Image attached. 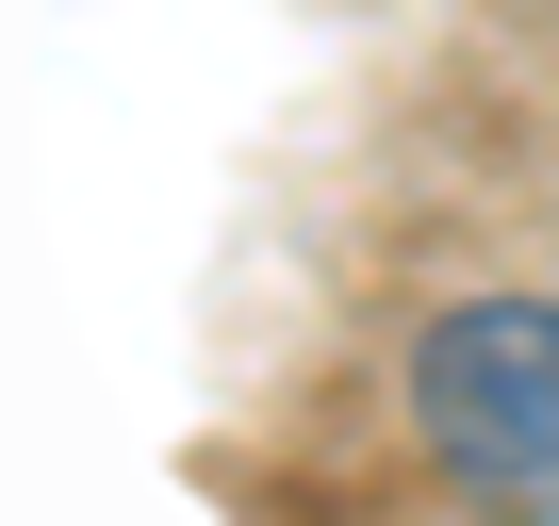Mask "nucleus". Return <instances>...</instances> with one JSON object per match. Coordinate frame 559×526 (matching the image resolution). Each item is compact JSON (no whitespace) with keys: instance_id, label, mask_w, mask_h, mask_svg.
Segmentation results:
<instances>
[{"instance_id":"obj_1","label":"nucleus","mask_w":559,"mask_h":526,"mask_svg":"<svg viewBox=\"0 0 559 526\" xmlns=\"http://www.w3.org/2000/svg\"><path fill=\"white\" fill-rule=\"evenodd\" d=\"M412 428L461 493L559 510V297H444L412 330Z\"/></svg>"}]
</instances>
